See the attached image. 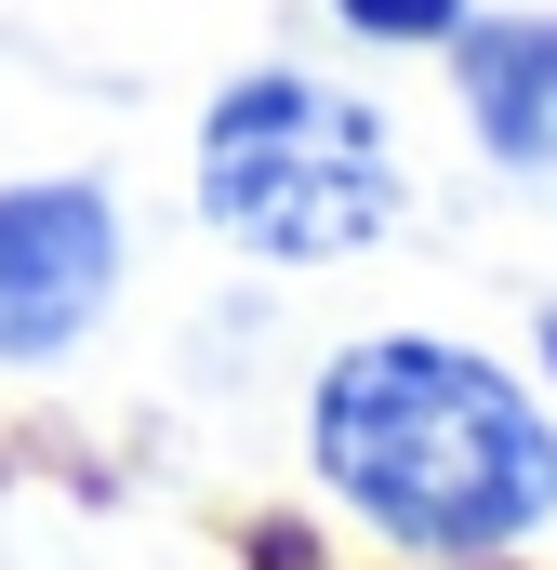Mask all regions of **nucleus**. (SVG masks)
Segmentation results:
<instances>
[{
  "instance_id": "f257e3e1",
  "label": "nucleus",
  "mask_w": 557,
  "mask_h": 570,
  "mask_svg": "<svg viewBox=\"0 0 557 570\" xmlns=\"http://www.w3.org/2000/svg\"><path fill=\"white\" fill-rule=\"evenodd\" d=\"M305 464L345 518H372L412 558H518L557 518V425L545 399L451 345V332H372L319 372Z\"/></svg>"
},
{
  "instance_id": "f03ea898",
  "label": "nucleus",
  "mask_w": 557,
  "mask_h": 570,
  "mask_svg": "<svg viewBox=\"0 0 557 570\" xmlns=\"http://www.w3.org/2000/svg\"><path fill=\"white\" fill-rule=\"evenodd\" d=\"M399 134L319 67H253L199 107V226L253 266H345L399 226Z\"/></svg>"
},
{
  "instance_id": "7ed1b4c3",
  "label": "nucleus",
  "mask_w": 557,
  "mask_h": 570,
  "mask_svg": "<svg viewBox=\"0 0 557 570\" xmlns=\"http://www.w3.org/2000/svg\"><path fill=\"white\" fill-rule=\"evenodd\" d=\"M107 305H120V199L94 173L0 186V372L67 358Z\"/></svg>"
},
{
  "instance_id": "20e7f679",
  "label": "nucleus",
  "mask_w": 557,
  "mask_h": 570,
  "mask_svg": "<svg viewBox=\"0 0 557 570\" xmlns=\"http://www.w3.org/2000/svg\"><path fill=\"white\" fill-rule=\"evenodd\" d=\"M451 94H465V134L491 146V173L557 186V13H491V27H451Z\"/></svg>"
},
{
  "instance_id": "39448f33",
  "label": "nucleus",
  "mask_w": 557,
  "mask_h": 570,
  "mask_svg": "<svg viewBox=\"0 0 557 570\" xmlns=\"http://www.w3.org/2000/svg\"><path fill=\"white\" fill-rule=\"evenodd\" d=\"M359 40H385V53H412V40H451L465 27V0H332Z\"/></svg>"
},
{
  "instance_id": "423d86ee",
  "label": "nucleus",
  "mask_w": 557,
  "mask_h": 570,
  "mask_svg": "<svg viewBox=\"0 0 557 570\" xmlns=\"http://www.w3.org/2000/svg\"><path fill=\"white\" fill-rule=\"evenodd\" d=\"M545 372H557V305H545Z\"/></svg>"
}]
</instances>
